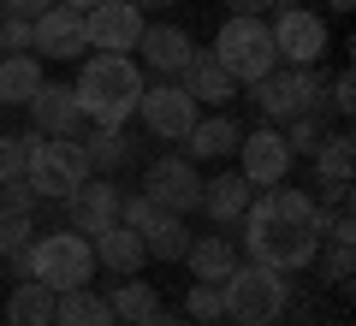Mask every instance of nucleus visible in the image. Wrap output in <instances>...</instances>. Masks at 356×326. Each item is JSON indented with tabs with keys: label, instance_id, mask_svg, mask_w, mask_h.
Returning <instances> with one entry per match:
<instances>
[{
	"label": "nucleus",
	"instance_id": "f257e3e1",
	"mask_svg": "<svg viewBox=\"0 0 356 326\" xmlns=\"http://www.w3.org/2000/svg\"><path fill=\"white\" fill-rule=\"evenodd\" d=\"M327 208H315V196L309 190H261V196L243 208V255L261 267H280V273H297V267H309L321 255V238H327Z\"/></svg>",
	"mask_w": 356,
	"mask_h": 326
},
{
	"label": "nucleus",
	"instance_id": "f03ea898",
	"mask_svg": "<svg viewBox=\"0 0 356 326\" xmlns=\"http://www.w3.org/2000/svg\"><path fill=\"white\" fill-rule=\"evenodd\" d=\"M143 89H149V77H143V65L131 54H89L77 83H72V95L83 107V119H95V125H125L137 113Z\"/></svg>",
	"mask_w": 356,
	"mask_h": 326
},
{
	"label": "nucleus",
	"instance_id": "7ed1b4c3",
	"mask_svg": "<svg viewBox=\"0 0 356 326\" xmlns=\"http://www.w3.org/2000/svg\"><path fill=\"white\" fill-rule=\"evenodd\" d=\"M220 297H226V320L232 326H273L285 309H291L285 273L280 267H261V261H238L226 279H220Z\"/></svg>",
	"mask_w": 356,
	"mask_h": 326
},
{
	"label": "nucleus",
	"instance_id": "20e7f679",
	"mask_svg": "<svg viewBox=\"0 0 356 326\" xmlns=\"http://www.w3.org/2000/svg\"><path fill=\"white\" fill-rule=\"evenodd\" d=\"M208 54L220 60V72H226L232 83H255V77H267L273 65H280V48H273L267 18H250V13H232L226 24H220V36H214Z\"/></svg>",
	"mask_w": 356,
	"mask_h": 326
},
{
	"label": "nucleus",
	"instance_id": "39448f33",
	"mask_svg": "<svg viewBox=\"0 0 356 326\" xmlns=\"http://www.w3.org/2000/svg\"><path fill=\"white\" fill-rule=\"evenodd\" d=\"M250 101L267 113V125H285L297 113H321L327 107V83L315 77V65H273L267 77L250 83Z\"/></svg>",
	"mask_w": 356,
	"mask_h": 326
},
{
	"label": "nucleus",
	"instance_id": "423d86ee",
	"mask_svg": "<svg viewBox=\"0 0 356 326\" xmlns=\"http://www.w3.org/2000/svg\"><path fill=\"white\" fill-rule=\"evenodd\" d=\"M30 279H42L48 291L89 285V279H95V250H89V238H83V231H72V226L36 238V243H30Z\"/></svg>",
	"mask_w": 356,
	"mask_h": 326
},
{
	"label": "nucleus",
	"instance_id": "0eeeda50",
	"mask_svg": "<svg viewBox=\"0 0 356 326\" xmlns=\"http://www.w3.org/2000/svg\"><path fill=\"white\" fill-rule=\"evenodd\" d=\"M83 178H89L83 142H72V137H48V142H36V137H30L24 184L36 190V202H65L77 184H83Z\"/></svg>",
	"mask_w": 356,
	"mask_h": 326
},
{
	"label": "nucleus",
	"instance_id": "6e6552de",
	"mask_svg": "<svg viewBox=\"0 0 356 326\" xmlns=\"http://www.w3.org/2000/svg\"><path fill=\"white\" fill-rule=\"evenodd\" d=\"M267 30H273V48H280L285 65H321V60H327V48H332L327 18L309 13V6H297V0L273 6V24H267Z\"/></svg>",
	"mask_w": 356,
	"mask_h": 326
},
{
	"label": "nucleus",
	"instance_id": "1a4fd4ad",
	"mask_svg": "<svg viewBox=\"0 0 356 326\" xmlns=\"http://www.w3.org/2000/svg\"><path fill=\"white\" fill-rule=\"evenodd\" d=\"M143 196L154 202L161 213H196L202 208V172H196L184 154H166V161H154L149 172H143Z\"/></svg>",
	"mask_w": 356,
	"mask_h": 326
},
{
	"label": "nucleus",
	"instance_id": "9d476101",
	"mask_svg": "<svg viewBox=\"0 0 356 326\" xmlns=\"http://www.w3.org/2000/svg\"><path fill=\"white\" fill-rule=\"evenodd\" d=\"M137 113H143V125H149V137L184 142V137H191V125L202 119V107H196L178 83H149V89H143V101H137Z\"/></svg>",
	"mask_w": 356,
	"mask_h": 326
},
{
	"label": "nucleus",
	"instance_id": "9b49d317",
	"mask_svg": "<svg viewBox=\"0 0 356 326\" xmlns=\"http://www.w3.org/2000/svg\"><path fill=\"white\" fill-rule=\"evenodd\" d=\"M238 161H243V178H250L255 190H273V184H285V178H291L297 154L285 149V131H280V125H261V131H243Z\"/></svg>",
	"mask_w": 356,
	"mask_h": 326
},
{
	"label": "nucleus",
	"instance_id": "f8f14e48",
	"mask_svg": "<svg viewBox=\"0 0 356 326\" xmlns=\"http://www.w3.org/2000/svg\"><path fill=\"white\" fill-rule=\"evenodd\" d=\"M143 24H149V18H143L131 0H102V6L83 13V42L95 54H131L137 36H143Z\"/></svg>",
	"mask_w": 356,
	"mask_h": 326
},
{
	"label": "nucleus",
	"instance_id": "ddd939ff",
	"mask_svg": "<svg viewBox=\"0 0 356 326\" xmlns=\"http://www.w3.org/2000/svg\"><path fill=\"white\" fill-rule=\"evenodd\" d=\"M119 202H125V190H119L113 178H107V172H89L83 184L65 196V208H72V231L95 238V231L119 226Z\"/></svg>",
	"mask_w": 356,
	"mask_h": 326
},
{
	"label": "nucleus",
	"instance_id": "4468645a",
	"mask_svg": "<svg viewBox=\"0 0 356 326\" xmlns=\"http://www.w3.org/2000/svg\"><path fill=\"white\" fill-rule=\"evenodd\" d=\"M36 42H30V54H42V60H83V13H72V6H60V0H54L48 13L36 18Z\"/></svg>",
	"mask_w": 356,
	"mask_h": 326
},
{
	"label": "nucleus",
	"instance_id": "2eb2a0df",
	"mask_svg": "<svg viewBox=\"0 0 356 326\" xmlns=\"http://www.w3.org/2000/svg\"><path fill=\"white\" fill-rule=\"evenodd\" d=\"M30 119H36L42 137H77V131H83V107H77L72 83H48V77H42L36 95H30Z\"/></svg>",
	"mask_w": 356,
	"mask_h": 326
},
{
	"label": "nucleus",
	"instance_id": "dca6fc26",
	"mask_svg": "<svg viewBox=\"0 0 356 326\" xmlns=\"http://www.w3.org/2000/svg\"><path fill=\"white\" fill-rule=\"evenodd\" d=\"M137 48H143V65H149V72H161V77H178L184 65H191L196 42H191V30H178V24H143Z\"/></svg>",
	"mask_w": 356,
	"mask_h": 326
},
{
	"label": "nucleus",
	"instance_id": "f3484780",
	"mask_svg": "<svg viewBox=\"0 0 356 326\" xmlns=\"http://www.w3.org/2000/svg\"><path fill=\"white\" fill-rule=\"evenodd\" d=\"M250 202H255V184H250L243 172H220V178H202V213L214 220L220 231H226V226H238Z\"/></svg>",
	"mask_w": 356,
	"mask_h": 326
},
{
	"label": "nucleus",
	"instance_id": "a211bd4d",
	"mask_svg": "<svg viewBox=\"0 0 356 326\" xmlns=\"http://www.w3.org/2000/svg\"><path fill=\"white\" fill-rule=\"evenodd\" d=\"M178 77H184L178 89H184V95H191L196 107H226V101L238 95V83H232V77L220 72V60H214V54H191V65H184Z\"/></svg>",
	"mask_w": 356,
	"mask_h": 326
},
{
	"label": "nucleus",
	"instance_id": "6ab92c4d",
	"mask_svg": "<svg viewBox=\"0 0 356 326\" xmlns=\"http://www.w3.org/2000/svg\"><path fill=\"white\" fill-rule=\"evenodd\" d=\"M89 250H95V267H107V273H119V279H131L143 261H149V250H143V238H137L131 226L95 231V238H89Z\"/></svg>",
	"mask_w": 356,
	"mask_h": 326
},
{
	"label": "nucleus",
	"instance_id": "aec40b11",
	"mask_svg": "<svg viewBox=\"0 0 356 326\" xmlns=\"http://www.w3.org/2000/svg\"><path fill=\"white\" fill-rule=\"evenodd\" d=\"M243 142V125L232 113H214V119H196L191 137H184V149H191V161H226V154H238Z\"/></svg>",
	"mask_w": 356,
	"mask_h": 326
},
{
	"label": "nucleus",
	"instance_id": "412c9836",
	"mask_svg": "<svg viewBox=\"0 0 356 326\" xmlns=\"http://www.w3.org/2000/svg\"><path fill=\"white\" fill-rule=\"evenodd\" d=\"M107 309H113L119 326H149L154 314H161V297H154V285H143V279L131 273V279H119V285L107 291Z\"/></svg>",
	"mask_w": 356,
	"mask_h": 326
},
{
	"label": "nucleus",
	"instance_id": "4be33fe9",
	"mask_svg": "<svg viewBox=\"0 0 356 326\" xmlns=\"http://www.w3.org/2000/svg\"><path fill=\"white\" fill-rule=\"evenodd\" d=\"M54 302H60V291H48L42 279H18L13 297H6V320L13 326H54Z\"/></svg>",
	"mask_w": 356,
	"mask_h": 326
},
{
	"label": "nucleus",
	"instance_id": "5701e85b",
	"mask_svg": "<svg viewBox=\"0 0 356 326\" xmlns=\"http://www.w3.org/2000/svg\"><path fill=\"white\" fill-rule=\"evenodd\" d=\"M54 326H119V320H113V309H107V297H95L89 285H77V291H60Z\"/></svg>",
	"mask_w": 356,
	"mask_h": 326
},
{
	"label": "nucleus",
	"instance_id": "b1692460",
	"mask_svg": "<svg viewBox=\"0 0 356 326\" xmlns=\"http://www.w3.org/2000/svg\"><path fill=\"white\" fill-rule=\"evenodd\" d=\"M184 261H191L196 279H214V285H220V279L238 267V238H226V231H220V238H191Z\"/></svg>",
	"mask_w": 356,
	"mask_h": 326
},
{
	"label": "nucleus",
	"instance_id": "393cba45",
	"mask_svg": "<svg viewBox=\"0 0 356 326\" xmlns=\"http://www.w3.org/2000/svg\"><path fill=\"white\" fill-rule=\"evenodd\" d=\"M36 83H42L36 54H6V60H0V107H30Z\"/></svg>",
	"mask_w": 356,
	"mask_h": 326
},
{
	"label": "nucleus",
	"instance_id": "a878e982",
	"mask_svg": "<svg viewBox=\"0 0 356 326\" xmlns=\"http://www.w3.org/2000/svg\"><path fill=\"white\" fill-rule=\"evenodd\" d=\"M131 149H137V142H131L119 125H95V131L83 137V161H89V172H119V166L131 161Z\"/></svg>",
	"mask_w": 356,
	"mask_h": 326
},
{
	"label": "nucleus",
	"instance_id": "bb28decb",
	"mask_svg": "<svg viewBox=\"0 0 356 326\" xmlns=\"http://www.w3.org/2000/svg\"><path fill=\"white\" fill-rule=\"evenodd\" d=\"M350 166H356L350 131H327V142L315 149V184H350Z\"/></svg>",
	"mask_w": 356,
	"mask_h": 326
},
{
	"label": "nucleus",
	"instance_id": "cd10ccee",
	"mask_svg": "<svg viewBox=\"0 0 356 326\" xmlns=\"http://www.w3.org/2000/svg\"><path fill=\"white\" fill-rule=\"evenodd\" d=\"M143 250H149V261H184V250H191L184 220H178V213H161V220L143 231Z\"/></svg>",
	"mask_w": 356,
	"mask_h": 326
},
{
	"label": "nucleus",
	"instance_id": "c85d7f7f",
	"mask_svg": "<svg viewBox=\"0 0 356 326\" xmlns=\"http://www.w3.org/2000/svg\"><path fill=\"white\" fill-rule=\"evenodd\" d=\"M184 314H191L196 326L226 320V297H220V285H214V279H196V285H191V297H184Z\"/></svg>",
	"mask_w": 356,
	"mask_h": 326
},
{
	"label": "nucleus",
	"instance_id": "c756f323",
	"mask_svg": "<svg viewBox=\"0 0 356 326\" xmlns=\"http://www.w3.org/2000/svg\"><path fill=\"white\" fill-rule=\"evenodd\" d=\"M285 149L291 154H315L321 142H327V125H321V113H297V119H285Z\"/></svg>",
	"mask_w": 356,
	"mask_h": 326
},
{
	"label": "nucleus",
	"instance_id": "7c9ffc66",
	"mask_svg": "<svg viewBox=\"0 0 356 326\" xmlns=\"http://www.w3.org/2000/svg\"><path fill=\"white\" fill-rule=\"evenodd\" d=\"M36 213V190L24 178H0V220H30Z\"/></svg>",
	"mask_w": 356,
	"mask_h": 326
},
{
	"label": "nucleus",
	"instance_id": "2f4dec72",
	"mask_svg": "<svg viewBox=\"0 0 356 326\" xmlns=\"http://www.w3.org/2000/svg\"><path fill=\"white\" fill-rule=\"evenodd\" d=\"M24 161H30V137L0 131V178H24Z\"/></svg>",
	"mask_w": 356,
	"mask_h": 326
},
{
	"label": "nucleus",
	"instance_id": "473e14b6",
	"mask_svg": "<svg viewBox=\"0 0 356 326\" xmlns=\"http://www.w3.org/2000/svg\"><path fill=\"white\" fill-rule=\"evenodd\" d=\"M154 220H161V208H154V202L143 196V190H137V196H125V202H119V226H131L137 238H143V231L154 226Z\"/></svg>",
	"mask_w": 356,
	"mask_h": 326
},
{
	"label": "nucleus",
	"instance_id": "72a5a7b5",
	"mask_svg": "<svg viewBox=\"0 0 356 326\" xmlns=\"http://www.w3.org/2000/svg\"><path fill=\"white\" fill-rule=\"evenodd\" d=\"M350 267H356V261H350V243H332V238H327V261H321V279L344 291V285H350Z\"/></svg>",
	"mask_w": 356,
	"mask_h": 326
},
{
	"label": "nucleus",
	"instance_id": "f704fd0d",
	"mask_svg": "<svg viewBox=\"0 0 356 326\" xmlns=\"http://www.w3.org/2000/svg\"><path fill=\"white\" fill-rule=\"evenodd\" d=\"M30 42H36V30H30L24 18H6V24H0V54H30Z\"/></svg>",
	"mask_w": 356,
	"mask_h": 326
},
{
	"label": "nucleus",
	"instance_id": "c9c22d12",
	"mask_svg": "<svg viewBox=\"0 0 356 326\" xmlns=\"http://www.w3.org/2000/svg\"><path fill=\"white\" fill-rule=\"evenodd\" d=\"M30 250V220H0V255Z\"/></svg>",
	"mask_w": 356,
	"mask_h": 326
},
{
	"label": "nucleus",
	"instance_id": "e433bc0d",
	"mask_svg": "<svg viewBox=\"0 0 356 326\" xmlns=\"http://www.w3.org/2000/svg\"><path fill=\"white\" fill-rule=\"evenodd\" d=\"M327 107H339V113H350V107H356V83H350V72H339V77L327 83Z\"/></svg>",
	"mask_w": 356,
	"mask_h": 326
},
{
	"label": "nucleus",
	"instance_id": "4c0bfd02",
	"mask_svg": "<svg viewBox=\"0 0 356 326\" xmlns=\"http://www.w3.org/2000/svg\"><path fill=\"white\" fill-rule=\"evenodd\" d=\"M48 6H54V0H0V18H24V24H36Z\"/></svg>",
	"mask_w": 356,
	"mask_h": 326
},
{
	"label": "nucleus",
	"instance_id": "58836bf2",
	"mask_svg": "<svg viewBox=\"0 0 356 326\" xmlns=\"http://www.w3.org/2000/svg\"><path fill=\"white\" fill-rule=\"evenodd\" d=\"M273 6H285V0H226V13H250V18L273 13Z\"/></svg>",
	"mask_w": 356,
	"mask_h": 326
},
{
	"label": "nucleus",
	"instance_id": "ea45409f",
	"mask_svg": "<svg viewBox=\"0 0 356 326\" xmlns=\"http://www.w3.org/2000/svg\"><path fill=\"white\" fill-rule=\"evenodd\" d=\"M149 326H196V320H191V314H166V309H161V314H154Z\"/></svg>",
	"mask_w": 356,
	"mask_h": 326
},
{
	"label": "nucleus",
	"instance_id": "a19ab883",
	"mask_svg": "<svg viewBox=\"0 0 356 326\" xmlns=\"http://www.w3.org/2000/svg\"><path fill=\"white\" fill-rule=\"evenodd\" d=\"M131 6H137V13L149 18V13H166V6H172V0H131Z\"/></svg>",
	"mask_w": 356,
	"mask_h": 326
},
{
	"label": "nucleus",
	"instance_id": "79ce46f5",
	"mask_svg": "<svg viewBox=\"0 0 356 326\" xmlns=\"http://www.w3.org/2000/svg\"><path fill=\"white\" fill-rule=\"evenodd\" d=\"M60 6H72V13H89V6H102V0H60Z\"/></svg>",
	"mask_w": 356,
	"mask_h": 326
},
{
	"label": "nucleus",
	"instance_id": "37998d69",
	"mask_svg": "<svg viewBox=\"0 0 356 326\" xmlns=\"http://www.w3.org/2000/svg\"><path fill=\"white\" fill-rule=\"evenodd\" d=\"M350 6H356V0H327V13H350Z\"/></svg>",
	"mask_w": 356,
	"mask_h": 326
},
{
	"label": "nucleus",
	"instance_id": "c03bdc74",
	"mask_svg": "<svg viewBox=\"0 0 356 326\" xmlns=\"http://www.w3.org/2000/svg\"><path fill=\"white\" fill-rule=\"evenodd\" d=\"M214 326H226V320H214Z\"/></svg>",
	"mask_w": 356,
	"mask_h": 326
},
{
	"label": "nucleus",
	"instance_id": "a18cd8bd",
	"mask_svg": "<svg viewBox=\"0 0 356 326\" xmlns=\"http://www.w3.org/2000/svg\"><path fill=\"white\" fill-rule=\"evenodd\" d=\"M0 60H6V54H0Z\"/></svg>",
	"mask_w": 356,
	"mask_h": 326
}]
</instances>
